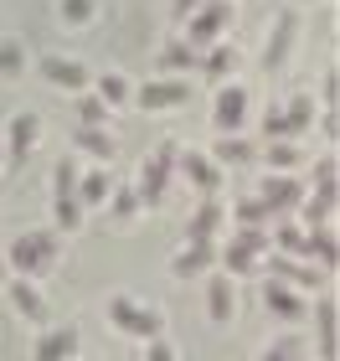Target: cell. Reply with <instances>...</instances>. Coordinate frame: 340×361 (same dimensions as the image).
I'll return each instance as SVG.
<instances>
[{"label":"cell","instance_id":"obj_1","mask_svg":"<svg viewBox=\"0 0 340 361\" xmlns=\"http://www.w3.org/2000/svg\"><path fill=\"white\" fill-rule=\"evenodd\" d=\"M108 320H113V331H124L134 341H160V331H165V315L139 305V300H129V294H113L108 300Z\"/></svg>","mask_w":340,"mask_h":361},{"label":"cell","instance_id":"obj_2","mask_svg":"<svg viewBox=\"0 0 340 361\" xmlns=\"http://www.w3.org/2000/svg\"><path fill=\"white\" fill-rule=\"evenodd\" d=\"M52 258H57V233H31V238H15L11 243L6 264L21 269L26 279H37L42 269H52Z\"/></svg>","mask_w":340,"mask_h":361},{"label":"cell","instance_id":"obj_3","mask_svg":"<svg viewBox=\"0 0 340 361\" xmlns=\"http://www.w3.org/2000/svg\"><path fill=\"white\" fill-rule=\"evenodd\" d=\"M175 155H181V150H175V140H165L150 155V166H144V176H139V191H134L139 207H160V202H165V186H170V176H175Z\"/></svg>","mask_w":340,"mask_h":361},{"label":"cell","instance_id":"obj_4","mask_svg":"<svg viewBox=\"0 0 340 361\" xmlns=\"http://www.w3.org/2000/svg\"><path fill=\"white\" fill-rule=\"evenodd\" d=\"M37 140H42V124H37V114H11V135H6V166L11 171H21L26 166V155L37 150Z\"/></svg>","mask_w":340,"mask_h":361},{"label":"cell","instance_id":"obj_5","mask_svg":"<svg viewBox=\"0 0 340 361\" xmlns=\"http://www.w3.org/2000/svg\"><path fill=\"white\" fill-rule=\"evenodd\" d=\"M134 98H139V109H150V114H165V109H181L186 98H191V88L181 83V78H155V83H144Z\"/></svg>","mask_w":340,"mask_h":361},{"label":"cell","instance_id":"obj_6","mask_svg":"<svg viewBox=\"0 0 340 361\" xmlns=\"http://www.w3.org/2000/svg\"><path fill=\"white\" fill-rule=\"evenodd\" d=\"M212 124L222 129V135H237L242 124H248V88H222L217 93V109H212Z\"/></svg>","mask_w":340,"mask_h":361},{"label":"cell","instance_id":"obj_7","mask_svg":"<svg viewBox=\"0 0 340 361\" xmlns=\"http://www.w3.org/2000/svg\"><path fill=\"white\" fill-rule=\"evenodd\" d=\"M227 16H232V11H227L222 0H217V6H206L201 16H191V31H186V47H191V52H196V47H217Z\"/></svg>","mask_w":340,"mask_h":361},{"label":"cell","instance_id":"obj_8","mask_svg":"<svg viewBox=\"0 0 340 361\" xmlns=\"http://www.w3.org/2000/svg\"><path fill=\"white\" fill-rule=\"evenodd\" d=\"M299 196H304V186L294 176H268L263 180V191H258V202L268 207V217L273 212H289V207H299Z\"/></svg>","mask_w":340,"mask_h":361},{"label":"cell","instance_id":"obj_9","mask_svg":"<svg viewBox=\"0 0 340 361\" xmlns=\"http://www.w3.org/2000/svg\"><path fill=\"white\" fill-rule=\"evenodd\" d=\"M6 294H11V310H15V315H26V320H46V300H42V289L31 284V279H11Z\"/></svg>","mask_w":340,"mask_h":361},{"label":"cell","instance_id":"obj_10","mask_svg":"<svg viewBox=\"0 0 340 361\" xmlns=\"http://www.w3.org/2000/svg\"><path fill=\"white\" fill-rule=\"evenodd\" d=\"M77 356V331L73 325H57L37 341V361H73Z\"/></svg>","mask_w":340,"mask_h":361},{"label":"cell","instance_id":"obj_11","mask_svg":"<svg viewBox=\"0 0 340 361\" xmlns=\"http://www.w3.org/2000/svg\"><path fill=\"white\" fill-rule=\"evenodd\" d=\"M294 31H299L294 11H284V16H279V26H273V37H268V47H263V62H268V68H284V62H289V47H294Z\"/></svg>","mask_w":340,"mask_h":361},{"label":"cell","instance_id":"obj_12","mask_svg":"<svg viewBox=\"0 0 340 361\" xmlns=\"http://www.w3.org/2000/svg\"><path fill=\"white\" fill-rule=\"evenodd\" d=\"M217 227H222V202H217V196H201L196 217L186 222V238H191V243H212Z\"/></svg>","mask_w":340,"mask_h":361},{"label":"cell","instance_id":"obj_13","mask_svg":"<svg viewBox=\"0 0 340 361\" xmlns=\"http://www.w3.org/2000/svg\"><path fill=\"white\" fill-rule=\"evenodd\" d=\"M263 300H268V310H273V315H279V320H289V325L310 315V305H304L294 289H284V284H268V289H263Z\"/></svg>","mask_w":340,"mask_h":361},{"label":"cell","instance_id":"obj_14","mask_svg":"<svg viewBox=\"0 0 340 361\" xmlns=\"http://www.w3.org/2000/svg\"><path fill=\"white\" fill-rule=\"evenodd\" d=\"M42 73H46L52 88H83L88 83V68H83V62H68V57H46Z\"/></svg>","mask_w":340,"mask_h":361},{"label":"cell","instance_id":"obj_15","mask_svg":"<svg viewBox=\"0 0 340 361\" xmlns=\"http://www.w3.org/2000/svg\"><path fill=\"white\" fill-rule=\"evenodd\" d=\"M181 171H186V180H191V186H196L201 196H217L222 176H217V166H212L206 155H186V160H181Z\"/></svg>","mask_w":340,"mask_h":361},{"label":"cell","instance_id":"obj_16","mask_svg":"<svg viewBox=\"0 0 340 361\" xmlns=\"http://www.w3.org/2000/svg\"><path fill=\"white\" fill-rule=\"evenodd\" d=\"M212 264H217V253H212V243H191V248H181V253H175V274H212Z\"/></svg>","mask_w":340,"mask_h":361},{"label":"cell","instance_id":"obj_17","mask_svg":"<svg viewBox=\"0 0 340 361\" xmlns=\"http://www.w3.org/2000/svg\"><path fill=\"white\" fill-rule=\"evenodd\" d=\"M108 191H113V186H108V176H103V171H88L83 180H77L73 202H77V207H108Z\"/></svg>","mask_w":340,"mask_h":361},{"label":"cell","instance_id":"obj_18","mask_svg":"<svg viewBox=\"0 0 340 361\" xmlns=\"http://www.w3.org/2000/svg\"><path fill=\"white\" fill-rule=\"evenodd\" d=\"M206 305H212V320H232V279H212L206 284Z\"/></svg>","mask_w":340,"mask_h":361},{"label":"cell","instance_id":"obj_19","mask_svg":"<svg viewBox=\"0 0 340 361\" xmlns=\"http://www.w3.org/2000/svg\"><path fill=\"white\" fill-rule=\"evenodd\" d=\"M73 145H77V150H88V155H99V160H108V155H113V140L103 135V129H83V124H77Z\"/></svg>","mask_w":340,"mask_h":361},{"label":"cell","instance_id":"obj_20","mask_svg":"<svg viewBox=\"0 0 340 361\" xmlns=\"http://www.w3.org/2000/svg\"><path fill=\"white\" fill-rule=\"evenodd\" d=\"M52 222L62 227V233H77V227H83V207H77L73 196H57L52 202Z\"/></svg>","mask_w":340,"mask_h":361},{"label":"cell","instance_id":"obj_21","mask_svg":"<svg viewBox=\"0 0 340 361\" xmlns=\"http://www.w3.org/2000/svg\"><path fill=\"white\" fill-rule=\"evenodd\" d=\"M268 166L279 171V176H284V171H294V166H299V145H289V140H273V145H268Z\"/></svg>","mask_w":340,"mask_h":361},{"label":"cell","instance_id":"obj_22","mask_svg":"<svg viewBox=\"0 0 340 361\" xmlns=\"http://www.w3.org/2000/svg\"><path fill=\"white\" fill-rule=\"evenodd\" d=\"M253 155V145L242 140V135H222V145H217V160L222 166H237V160H248Z\"/></svg>","mask_w":340,"mask_h":361},{"label":"cell","instance_id":"obj_23","mask_svg":"<svg viewBox=\"0 0 340 361\" xmlns=\"http://www.w3.org/2000/svg\"><path fill=\"white\" fill-rule=\"evenodd\" d=\"M99 98H103L108 109H113V104H129V83H124L119 73H103V78H99Z\"/></svg>","mask_w":340,"mask_h":361},{"label":"cell","instance_id":"obj_24","mask_svg":"<svg viewBox=\"0 0 340 361\" xmlns=\"http://www.w3.org/2000/svg\"><path fill=\"white\" fill-rule=\"evenodd\" d=\"M77 191V160H57L52 171V196H73Z\"/></svg>","mask_w":340,"mask_h":361},{"label":"cell","instance_id":"obj_25","mask_svg":"<svg viewBox=\"0 0 340 361\" xmlns=\"http://www.w3.org/2000/svg\"><path fill=\"white\" fill-rule=\"evenodd\" d=\"M21 68H26V47L15 42V37H11V42H0V73H6V78H15Z\"/></svg>","mask_w":340,"mask_h":361},{"label":"cell","instance_id":"obj_26","mask_svg":"<svg viewBox=\"0 0 340 361\" xmlns=\"http://www.w3.org/2000/svg\"><path fill=\"white\" fill-rule=\"evenodd\" d=\"M191 57H196V52H191L186 42H170L165 52H160V68H165V73H181V68H191Z\"/></svg>","mask_w":340,"mask_h":361},{"label":"cell","instance_id":"obj_27","mask_svg":"<svg viewBox=\"0 0 340 361\" xmlns=\"http://www.w3.org/2000/svg\"><path fill=\"white\" fill-rule=\"evenodd\" d=\"M77 119H83V129H99V124H108V104L103 98H83V104H77Z\"/></svg>","mask_w":340,"mask_h":361},{"label":"cell","instance_id":"obj_28","mask_svg":"<svg viewBox=\"0 0 340 361\" xmlns=\"http://www.w3.org/2000/svg\"><path fill=\"white\" fill-rule=\"evenodd\" d=\"M273 243H279V253H304V233L294 222H279L273 227Z\"/></svg>","mask_w":340,"mask_h":361},{"label":"cell","instance_id":"obj_29","mask_svg":"<svg viewBox=\"0 0 340 361\" xmlns=\"http://www.w3.org/2000/svg\"><path fill=\"white\" fill-rule=\"evenodd\" d=\"M232 62H237V52H232V47H212V52H206V78H227V68H232Z\"/></svg>","mask_w":340,"mask_h":361},{"label":"cell","instance_id":"obj_30","mask_svg":"<svg viewBox=\"0 0 340 361\" xmlns=\"http://www.w3.org/2000/svg\"><path fill=\"white\" fill-rule=\"evenodd\" d=\"M268 217V207L263 202H237V222H242V233H258V222Z\"/></svg>","mask_w":340,"mask_h":361},{"label":"cell","instance_id":"obj_31","mask_svg":"<svg viewBox=\"0 0 340 361\" xmlns=\"http://www.w3.org/2000/svg\"><path fill=\"white\" fill-rule=\"evenodd\" d=\"M93 6L99 0H62V21H73V26H83L88 16H93Z\"/></svg>","mask_w":340,"mask_h":361},{"label":"cell","instance_id":"obj_32","mask_svg":"<svg viewBox=\"0 0 340 361\" xmlns=\"http://www.w3.org/2000/svg\"><path fill=\"white\" fill-rule=\"evenodd\" d=\"M108 202H113V217H134V212H139V196L134 191H108Z\"/></svg>","mask_w":340,"mask_h":361},{"label":"cell","instance_id":"obj_33","mask_svg":"<svg viewBox=\"0 0 340 361\" xmlns=\"http://www.w3.org/2000/svg\"><path fill=\"white\" fill-rule=\"evenodd\" d=\"M304 351H299V341H279V346H268L263 351V361H299Z\"/></svg>","mask_w":340,"mask_h":361},{"label":"cell","instance_id":"obj_34","mask_svg":"<svg viewBox=\"0 0 340 361\" xmlns=\"http://www.w3.org/2000/svg\"><path fill=\"white\" fill-rule=\"evenodd\" d=\"M144 361H175V346H170L165 336H160V341H144Z\"/></svg>","mask_w":340,"mask_h":361},{"label":"cell","instance_id":"obj_35","mask_svg":"<svg viewBox=\"0 0 340 361\" xmlns=\"http://www.w3.org/2000/svg\"><path fill=\"white\" fill-rule=\"evenodd\" d=\"M170 6H175V16H186L191 6H196V0H170Z\"/></svg>","mask_w":340,"mask_h":361},{"label":"cell","instance_id":"obj_36","mask_svg":"<svg viewBox=\"0 0 340 361\" xmlns=\"http://www.w3.org/2000/svg\"><path fill=\"white\" fill-rule=\"evenodd\" d=\"M6 284H11V264L0 258V289H6Z\"/></svg>","mask_w":340,"mask_h":361},{"label":"cell","instance_id":"obj_37","mask_svg":"<svg viewBox=\"0 0 340 361\" xmlns=\"http://www.w3.org/2000/svg\"><path fill=\"white\" fill-rule=\"evenodd\" d=\"M0 155H6V150H0Z\"/></svg>","mask_w":340,"mask_h":361}]
</instances>
